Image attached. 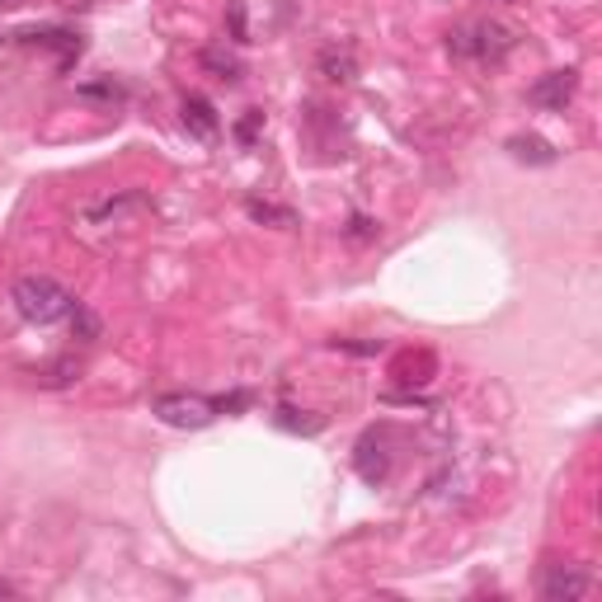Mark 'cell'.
<instances>
[{"mask_svg":"<svg viewBox=\"0 0 602 602\" xmlns=\"http://www.w3.org/2000/svg\"><path fill=\"white\" fill-rule=\"evenodd\" d=\"M513 161H532V165H555V147L541 137H509Z\"/></svg>","mask_w":602,"mask_h":602,"instance_id":"cell-10","label":"cell"},{"mask_svg":"<svg viewBox=\"0 0 602 602\" xmlns=\"http://www.w3.org/2000/svg\"><path fill=\"white\" fill-rule=\"evenodd\" d=\"M250 217H260V222H283V226H292V212H283V208H268V203H260V198H250Z\"/></svg>","mask_w":602,"mask_h":602,"instance_id":"cell-13","label":"cell"},{"mask_svg":"<svg viewBox=\"0 0 602 602\" xmlns=\"http://www.w3.org/2000/svg\"><path fill=\"white\" fill-rule=\"evenodd\" d=\"M231 38L236 42H250L246 38V10H240V5H231Z\"/></svg>","mask_w":602,"mask_h":602,"instance_id":"cell-15","label":"cell"},{"mask_svg":"<svg viewBox=\"0 0 602 602\" xmlns=\"http://www.w3.org/2000/svg\"><path fill=\"white\" fill-rule=\"evenodd\" d=\"M10 301H14V311H20V321H28V325H57L76 311V297L48 274H24L10 288Z\"/></svg>","mask_w":602,"mask_h":602,"instance_id":"cell-1","label":"cell"},{"mask_svg":"<svg viewBox=\"0 0 602 602\" xmlns=\"http://www.w3.org/2000/svg\"><path fill=\"white\" fill-rule=\"evenodd\" d=\"M372 236H377V226H372L367 217H353L349 222V240H372Z\"/></svg>","mask_w":602,"mask_h":602,"instance_id":"cell-14","label":"cell"},{"mask_svg":"<svg viewBox=\"0 0 602 602\" xmlns=\"http://www.w3.org/2000/svg\"><path fill=\"white\" fill-rule=\"evenodd\" d=\"M321 76H325V80H339V85H349V80L358 76V62H353V48H349V42H343V48H335V42H329V48L321 52Z\"/></svg>","mask_w":602,"mask_h":602,"instance_id":"cell-8","label":"cell"},{"mask_svg":"<svg viewBox=\"0 0 602 602\" xmlns=\"http://www.w3.org/2000/svg\"><path fill=\"white\" fill-rule=\"evenodd\" d=\"M274 424L278 428H288V434H321V414L315 419H301V410H292V405H278V414H274Z\"/></svg>","mask_w":602,"mask_h":602,"instance_id":"cell-11","label":"cell"},{"mask_svg":"<svg viewBox=\"0 0 602 602\" xmlns=\"http://www.w3.org/2000/svg\"><path fill=\"white\" fill-rule=\"evenodd\" d=\"M151 414L161 419L165 428H208L217 419V400L208 396H193V391H170V396H155L151 400Z\"/></svg>","mask_w":602,"mask_h":602,"instance_id":"cell-3","label":"cell"},{"mask_svg":"<svg viewBox=\"0 0 602 602\" xmlns=\"http://www.w3.org/2000/svg\"><path fill=\"white\" fill-rule=\"evenodd\" d=\"M260 118H264V113H260V109H250V118L240 123V141H254V133H260Z\"/></svg>","mask_w":602,"mask_h":602,"instance_id":"cell-16","label":"cell"},{"mask_svg":"<svg viewBox=\"0 0 602 602\" xmlns=\"http://www.w3.org/2000/svg\"><path fill=\"white\" fill-rule=\"evenodd\" d=\"M353 471L363 476L367 485H381L391 476V442H386V428H367L353 448Z\"/></svg>","mask_w":602,"mask_h":602,"instance_id":"cell-4","label":"cell"},{"mask_svg":"<svg viewBox=\"0 0 602 602\" xmlns=\"http://www.w3.org/2000/svg\"><path fill=\"white\" fill-rule=\"evenodd\" d=\"M448 52L462 57V62H476V66H499L513 52V28L494 24V20L462 24L456 34H448Z\"/></svg>","mask_w":602,"mask_h":602,"instance_id":"cell-2","label":"cell"},{"mask_svg":"<svg viewBox=\"0 0 602 602\" xmlns=\"http://www.w3.org/2000/svg\"><path fill=\"white\" fill-rule=\"evenodd\" d=\"M575 85H579V71H551V76H541L532 90H527V99H532L537 109H565L569 99H575Z\"/></svg>","mask_w":602,"mask_h":602,"instance_id":"cell-5","label":"cell"},{"mask_svg":"<svg viewBox=\"0 0 602 602\" xmlns=\"http://www.w3.org/2000/svg\"><path fill=\"white\" fill-rule=\"evenodd\" d=\"M179 118H184V127H189L198 141H212V137L222 133V118H217V109H212L208 95H184Z\"/></svg>","mask_w":602,"mask_h":602,"instance_id":"cell-6","label":"cell"},{"mask_svg":"<svg viewBox=\"0 0 602 602\" xmlns=\"http://www.w3.org/2000/svg\"><path fill=\"white\" fill-rule=\"evenodd\" d=\"M541 593L547 598H589L593 593V579L575 565H551L547 579H541Z\"/></svg>","mask_w":602,"mask_h":602,"instance_id":"cell-7","label":"cell"},{"mask_svg":"<svg viewBox=\"0 0 602 602\" xmlns=\"http://www.w3.org/2000/svg\"><path fill=\"white\" fill-rule=\"evenodd\" d=\"M0 598H14V584H5V579H0Z\"/></svg>","mask_w":602,"mask_h":602,"instance_id":"cell-17","label":"cell"},{"mask_svg":"<svg viewBox=\"0 0 602 602\" xmlns=\"http://www.w3.org/2000/svg\"><path fill=\"white\" fill-rule=\"evenodd\" d=\"M66 321H71V329H76V339H80V343H90V339H99V321H95V315H90V311H85V306H80V301H76V311H71V315H66Z\"/></svg>","mask_w":602,"mask_h":602,"instance_id":"cell-12","label":"cell"},{"mask_svg":"<svg viewBox=\"0 0 602 602\" xmlns=\"http://www.w3.org/2000/svg\"><path fill=\"white\" fill-rule=\"evenodd\" d=\"M198 62H203V71H212V76H217V80H226V85L246 76V66H240V57H236V52H226V48H203V52H198Z\"/></svg>","mask_w":602,"mask_h":602,"instance_id":"cell-9","label":"cell"}]
</instances>
